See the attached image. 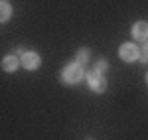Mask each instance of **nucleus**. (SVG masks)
<instances>
[{
  "label": "nucleus",
  "mask_w": 148,
  "mask_h": 140,
  "mask_svg": "<svg viewBox=\"0 0 148 140\" xmlns=\"http://www.w3.org/2000/svg\"><path fill=\"white\" fill-rule=\"evenodd\" d=\"M83 77H85V67H83L81 63H77V61L69 63L67 67L61 71V79H63V83H67V85H75V83H79Z\"/></svg>",
  "instance_id": "nucleus-1"
},
{
  "label": "nucleus",
  "mask_w": 148,
  "mask_h": 140,
  "mask_svg": "<svg viewBox=\"0 0 148 140\" xmlns=\"http://www.w3.org/2000/svg\"><path fill=\"white\" fill-rule=\"evenodd\" d=\"M140 55L142 53L138 51V46H134V44H123L119 47V57L123 61H126V63H132V61L140 59Z\"/></svg>",
  "instance_id": "nucleus-2"
},
{
  "label": "nucleus",
  "mask_w": 148,
  "mask_h": 140,
  "mask_svg": "<svg viewBox=\"0 0 148 140\" xmlns=\"http://www.w3.org/2000/svg\"><path fill=\"white\" fill-rule=\"evenodd\" d=\"M87 83H89L91 91H95V93H105L107 91V79H105V75H99L95 71H89L87 73Z\"/></svg>",
  "instance_id": "nucleus-3"
},
{
  "label": "nucleus",
  "mask_w": 148,
  "mask_h": 140,
  "mask_svg": "<svg viewBox=\"0 0 148 140\" xmlns=\"http://www.w3.org/2000/svg\"><path fill=\"white\" fill-rule=\"evenodd\" d=\"M20 65H22L24 69H28V71H34V69H38V67L42 65V57H40L36 51H24L22 59H20Z\"/></svg>",
  "instance_id": "nucleus-4"
},
{
  "label": "nucleus",
  "mask_w": 148,
  "mask_h": 140,
  "mask_svg": "<svg viewBox=\"0 0 148 140\" xmlns=\"http://www.w3.org/2000/svg\"><path fill=\"white\" fill-rule=\"evenodd\" d=\"M130 34H132V38L138 40V42H146L148 40V22L146 20H138V22L132 26Z\"/></svg>",
  "instance_id": "nucleus-5"
},
{
  "label": "nucleus",
  "mask_w": 148,
  "mask_h": 140,
  "mask_svg": "<svg viewBox=\"0 0 148 140\" xmlns=\"http://www.w3.org/2000/svg\"><path fill=\"white\" fill-rule=\"evenodd\" d=\"M18 65H20V61H18L16 55H12V53L2 59V69L6 71V73H14V71L18 69Z\"/></svg>",
  "instance_id": "nucleus-6"
},
{
  "label": "nucleus",
  "mask_w": 148,
  "mask_h": 140,
  "mask_svg": "<svg viewBox=\"0 0 148 140\" xmlns=\"http://www.w3.org/2000/svg\"><path fill=\"white\" fill-rule=\"evenodd\" d=\"M12 16V6L6 0H0V22H8Z\"/></svg>",
  "instance_id": "nucleus-7"
},
{
  "label": "nucleus",
  "mask_w": 148,
  "mask_h": 140,
  "mask_svg": "<svg viewBox=\"0 0 148 140\" xmlns=\"http://www.w3.org/2000/svg\"><path fill=\"white\" fill-rule=\"evenodd\" d=\"M89 59H91V51H89L87 47H81L79 51H77V55H75V61H77V63H81L83 67H85V63H87Z\"/></svg>",
  "instance_id": "nucleus-8"
},
{
  "label": "nucleus",
  "mask_w": 148,
  "mask_h": 140,
  "mask_svg": "<svg viewBox=\"0 0 148 140\" xmlns=\"http://www.w3.org/2000/svg\"><path fill=\"white\" fill-rule=\"evenodd\" d=\"M109 69V63L105 61V59H97L95 61V67H93V71L95 73H99V75H105V71Z\"/></svg>",
  "instance_id": "nucleus-9"
},
{
  "label": "nucleus",
  "mask_w": 148,
  "mask_h": 140,
  "mask_svg": "<svg viewBox=\"0 0 148 140\" xmlns=\"http://www.w3.org/2000/svg\"><path fill=\"white\" fill-rule=\"evenodd\" d=\"M142 55H140V61H146L148 59V40L144 42V46H142V51H140Z\"/></svg>",
  "instance_id": "nucleus-10"
},
{
  "label": "nucleus",
  "mask_w": 148,
  "mask_h": 140,
  "mask_svg": "<svg viewBox=\"0 0 148 140\" xmlns=\"http://www.w3.org/2000/svg\"><path fill=\"white\" fill-rule=\"evenodd\" d=\"M146 83H148V73H146Z\"/></svg>",
  "instance_id": "nucleus-11"
}]
</instances>
